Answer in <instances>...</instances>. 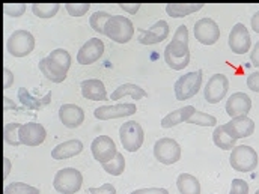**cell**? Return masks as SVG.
Listing matches in <instances>:
<instances>
[{"label":"cell","instance_id":"6da1fadb","mask_svg":"<svg viewBox=\"0 0 259 194\" xmlns=\"http://www.w3.org/2000/svg\"><path fill=\"white\" fill-rule=\"evenodd\" d=\"M69 66H71V55L65 48H56L47 58L39 61L41 74L53 83L64 81Z\"/></svg>","mask_w":259,"mask_h":194},{"label":"cell","instance_id":"7a4b0ae2","mask_svg":"<svg viewBox=\"0 0 259 194\" xmlns=\"http://www.w3.org/2000/svg\"><path fill=\"white\" fill-rule=\"evenodd\" d=\"M104 35L118 44H127L134 36V24L128 17L112 15V18L106 24Z\"/></svg>","mask_w":259,"mask_h":194},{"label":"cell","instance_id":"3957f363","mask_svg":"<svg viewBox=\"0 0 259 194\" xmlns=\"http://www.w3.org/2000/svg\"><path fill=\"white\" fill-rule=\"evenodd\" d=\"M164 61L174 71H181L190 64V48L189 42L172 39L164 48Z\"/></svg>","mask_w":259,"mask_h":194},{"label":"cell","instance_id":"277c9868","mask_svg":"<svg viewBox=\"0 0 259 194\" xmlns=\"http://www.w3.org/2000/svg\"><path fill=\"white\" fill-rule=\"evenodd\" d=\"M229 163L234 170L249 173V172H253L258 166V154L253 148L247 144H240L232 149Z\"/></svg>","mask_w":259,"mask_h":194},{"label":"cell","instance_id":"5b68a950","mask_svg":"<svg viewBox=\"0 0 259 194\" xmlns=\"http://www.w3.org/2000/svg\"><path fill=\"white\" fill-rule=\"evenodd\" d=\"M35 48V38L27 30H15L6 41V50L14 58H26Z\"/></svg>","mask_w":259,"mask_h":194},{"label":"cell","instance_id":"8992f818","mask_svg":"<svg viewBox=\"0 0 259 194\" xmlns=\"http://www.w3.org/2000/svg\"><path fill=\"white\" fill-rule=\"evenodd\" d=\"M83 176L77 169L66 167L56 173L53 179V187L58 193L61 194H74L81 188Z\"/></svg>","mask_w":259,"mask_h":194},{"label":"cell","instance_id":"52a82bcc","mask_svg":"<svg viewBox=\"0 0 259 194\" xmlns=\"http://www.w3.org/2000/svg\"><path fill=\"white\" fill-rule=\"evenodd\" d=\"M202 86V71H192L181 75L175 83V96L178 101H186L193 98Z\"/></svg>","mask_w":259,"mask_h":194},{"label":"cell","instance_id":"ba28073f","mask_svg":"<svg viewBox=\"0 0 259 194\" xmlns=\"http://www.w3.org/2000/svg\"><path fill=\"white\" fill-rule=\"evenodd\" d=\"M154 157L161 164L170 166V164H175L180 161L181 148H180L177 140L169 138V137H163V138L157 140L154 144Z\"/></svg>","mask_w":259,"mask_h":194},{"label":"cell","instance_id":"9c48e42d","mask_svg":"<svg viewBox=\"0 0 259 194\" xmlns=\"http://www.w3.org/2000/svg\"><path fill=\"white\" fill-rule=\"evenodd\" d=\"M119 138L125 151L128 152H137L145 140V132L140 124L136 121H128L121 125L119 128Z\"/></svg>","mask_w":259,"mask_h":194},{"label":"cell","instance_id":"30bf717a","mask_svg":"<svg viewBox=\"0 0 259 194\" xmlns=\"http://www.w3.org/2000/svg\"><path fill=\"white\" fill-rule=\"evenodd\" d=\"M91 151H92L94 158L101 166L107 164L109 161H112L118 155L116 144H115V141L109 135H98V137H95L92 144H91Z\"/></svg>","mask_w":259,"mask_h":194},{"label":"cell","instance_id":"8fae6325","mask_svg":"<svg viewBox=\"0 0 259 194\" xmlns=\"http://www.w3.org/2000/svg\"><path fill=\"white\" fill-rule=\"evenodd\" d=\"M228 89H229V80L226 75L223 74H214L206 86H205V90H203V96L206 100V103L209 104H219L228 93Z\"/></svg>","mask_w":259,"mask_h":194},{"label":"cell","instance_id":"7c38bea8","mask_svg":"<svg viewBox=\"0 0 259 194\" xmlns=\"http://www.w3.org/2000/svg\"><path fill=\"white\" fill-rule=\"evenodd\" d=\"M194 38L203 45H212L220 39V27L211 18H200L194 24Z\"/></svg>","mask_w":259,"mask_h":194},{"label":"cell","instance_id":"4fadbf2b","mask_svg":"<svg viewBox=\"0 0 259 194\" xmlns=\"http://www.w3.org/2000/svg\"><path fill=\"white\" fill-rule=\"evenodd\" d=\"M229 48L235 55H244L252 47V39L247 27L243 23H237L229 33Z\"/></svg>","mask_w":259,"mask_h":194},{"label":"cell","instance_id":"5bb4252c","mask_svg":"<svg viewBox=\"0 0 259 194\" xmlns=\"http://www.w3.org/2000/svg\"><path fill=\"white\" fill-rule=\"evenodd\" d=\"M137 112L136 104L133 103H124L116 106H103L95 109L94 116L100 121H109V119H118V118H127Z\"/></svg>","mask_w":259,"mask_h":194},{"label":"cell","instance_id":"9a60e30c","mask_svg":"<svg viewBox=\"0 0 259 194\" xmlns=\"http://www.w3.org/2000/svg\"><path fill=\"white\" fill-rule=\"evenodd\" d=\"M169 36V24L164 20L157 21L152 27L148 30L139 29V42L143 45H152V44H160Z\"/></svg>","mask_w":259,"mask_h":194},{"label":"cell","instance_id":"2e32d148","mask_svg":"<svg viewBox=\"0 0 259 194\" xmlns=\"http://www.w3.org/2000/svg\"><path fill=\"white\" fill-rule=\"evenodd\" d=\"M104 53V42L100 38H91L77 53V62L80 65H91L97 62Z\"/></svg>","mask_w":259,"mask_h":194},{"label":"cell","instance_id":"e0dca14e","mask_svg":"<svg viewBox=\"0 0 259 194\" xmlns=\"http://www.w3.org/2000/svg\"><path fill=\"white\" fill-rule=\"evenodd\" d=\"M46 128L38 124V122H27V124H23L21 128H20V140H21V144H26V146H39L41 143H44L46 140Z\"/></svg>","mask_w":259,"mask_h":194},{"label":"cell","instance_id":"ac0fdd59","mask_svg":"<svg viewBox=\"0 0 259 194\" xmlns=\"http://www.w3.org/2000/svg\"><path fill=\"white\" fill-rule=\"evenodd\" d=\"M252 109V100L244 92H235L226 103V113L234 119L240 116H247Z\"/></svg>","mask_w":259,"mask_h":194},{"label":"cell","instance_id":"d6986e66","mask_svg":"<svg viewBox=\"0 0 259 194\" xmlns=\"http://www.w3.org/2000/svg\"><path fill=\"white\" fill-rule=\"evenodd\" d=\"M225 129L234 140H238V138L250 137L253 134L255 122L247 116H240V118H234L228 124H225Z\"/></svg>","mask_w":259,"mask_h":194},{"label":"cell","instance_id":"ffe728a7","mask_svg":"<svg viewBox=\"0 0 259 194\" xmlns=\"http://www.w3.org/2000/svg\"><path fill=\"white\" fill-rule=\"evenodd\" d=\"M59 119L66 128H78L84 122V112L75 104H64L59 109Z\"/></svg>","mask_w":259,"mask_h":194},{"label":"cell","instance_id":"44dd1931","mask_svg":"<svg viewBox=\"0 0 259 194\" xmlns=\"http://www.w3.org/2000/svg\"><path fill=\"white\" fill-rule=\"evenodd\" d=\"M81 95L86 100L91 101H106L107 100V90L104 87V83L98 78H89L81 81Z\"/></svg>","mask_w":259,"mask_h":194},{"label":"cell","instance_id":"7402d4cb","mask_svg":"<svg viewBox=\"0 0 259 194\" xmlns=\"http://www.w3.org/2000/svg\"><path fill=\"white\" fill-rule=\"evenodd\" d=\"M81 151H83V143L78 138H72V140H66L64 143L58 144L52 151V157L53 160L61 161V160H68L81 154Z\"/></svg>","mask_w":259,"mask_h":194},{"label":"cell","instance_id":"603a6c76","mask_svg":"<svg viewBox=\"0 0 259 194\" xmlns=\"http://www.w3.org/2000/svg\"><path fill=\"white\" fill-rule=\"evenodd\" d=\"M196 112L193 106H187V107H183V109H178L169 115H166L163 119H161V127L163 128H172V127H177L183 122H189V119L193 116V113Z\"/></svg>","mask_w":259,"mask_h":194},{"label":"cell","instance_id":"cb8c5ba5","mask_svg":"<svg viewBox=\"0 0 259 194\" xmlns=\"http://www.w3.org/2000/svg\"><path fill=\"white\" fill-rule=\"evenodd\" d=\"M148 93L145 92V89H142L140 86L137 84H133V83H125V84H121L119 87H116L112 95H110V100L112 101H118V100H122L124 96H131V100H142L145 98Z\"/></svg>","mask_w":259,"mask_h":194},{"label":"cell","instance_id":"d4e9b609","mask_svg":"<svg viewBox=\"0 0 259 194\" xmlns=\"http://www.w3.org/2000/svg\"><path fill=\"white\" fill-rule=\"evenodd\" d=\"M18 100H20V103L24 106V107H27L29 110H39V109H42V107H46L49 103H50V100H52V92H49L44 98H35V96H32L30 95V92L26 89V87H20L18 89Z\"/></svg>","mask_w":259,"mask_h":194},{"label":"cell","instance_id":"484cf974","mask_svg":"<svg viewBox=\"0 0 259 194\" xmlns=\"http://www.w3.org/2000/svg\"><path fill=\"white\" fill-rule=\"evenodd\" d=\"M203 8V3H167L166 12L169 17L181 18L186 15H190L193 12H197Z\"/></svg>","mask_w":259,"mask_h":194},{"label":"cell","instance_id":"4316f807","mask_svg":"<svg viewBox=\"0 0 259 194\" xmlns=\"http://www.w3.org/2000/svg\"><path fill=\"white\" fill-rule=\"evenodd\" d=\"M177 187L181 194H200V182L190 173H181L177 179Z\"/></svg>","mask_w":259,"mask_h":194},{"label":"cell","instance_id":"83f0119b","mask_svg":"<svg viewBox=\"0 0 259 194\" xmlns=\"http://www.w3.org/2000/svg\"><path fill=\"white\" fill-rule=\"evenodd\" d=\"M212 140H214L215 146L223 149V151H232L235 148V141H237L228 134V131L225 129V125H220V127L214 129Z\"/></svg>","mask_w":259,"mask_h":194},{"label":"cell","instance_id":"f1b7e54d","mask_svg":"<svg viewBox=\"0 0 259 194\" xmlns=\"http://www.w3.org/2000/svg\"><path fill=\"white\" fill-rule=\"evenodd\" d=\"M61 9L59 3H33L32 11L38 18H53Z\"/></svg>","mask_w":259,"mask_h":194},{"label":"cell","instance_id":"f546056e","mask_svg":"<svg viewBox=\"0 0 259 194\" xmlns=\"http://www.w3.org/2000/svg\"><path fill=\"white\" fill-rule=\"evenodd\" d=\"M23 124H17V122H11V124H6L3 127V140L11 144V146H18L21 144V140H20V128H21Z\"/></svg>","mask_w":259,"mask_h":194},{"label":"cell","instance_id":"4dcf8cb0","mask_svg":"<svg viewBox=\"0 0 259 194\" xmlns=\"http://www.w3.org/2000/svg\"><path fill=\"white\" fill-rule=\"evenodd\" d=\"M103 169H104V172H107L112 176H121L124 173V170H125V158H124V155L121 152H118V155L112 161H109L107 164H103Z\"/></svg>","mask_w":259,"mask_h":194},{"label":"cell","instance_id":"1f68e13d","mask_svg":"<svg viewBox=\"0 0 259 194\" xmlns=\"http://www.w3.org/2000/svg\"><path fill=\"white\" fill-rule=\"evenodd\" d=\"M110 18H112V15H109L107 12H104V11H97V12H94V14L91 15L89 23H91V27H92L95 32H98L100 35H104L106 24H107V21H109Z\"/></svg>","mask_w":259,"mask_h":194},{"label":"cell","instance_id":"d6a6232c","mask_svg":"<svg viewBox=\"0 0 259 194\" xmlns=\"http://www.w3.org/2000/svg\"><path fill=\"white\" fill-rule=\"evenodd\" d=\"M3 194H39V190L24 182H11L5 187Z\"/></svg>","mask_w":259,"mask_h":194},{"label":"cell","instance_id":"836d02e7","mask_svg":"<svg viewBox=\"0 0 259 194\" xmlns=\"http://www.w3.org/2000/svg\"><path fill=\"white\" fill-rule=\"evenodd\" d=\"M189 124L193 125H200V127H214L217 124V119L212 115L203 113V112H194L193 116L189 119Z\"/></svg>","mask_w":259,"mask_h":194},{"label":"cell","instance_id":"e575fe53","mask_svg":"<svg viewBox=\"0 0 259 194\" xmlns=\"http://www.w3.org/2000/svg\"><path fill=\"white\" fill-rule=\"evenodd\" d=\"M91 5L89 3H66L65 9L71 17H83L89 11Z\"/></svg>","mask_w":259,"mask_h":194},{"label":"cell","instance_id":"d590c367","mask_svg":"<svg viewBox=\"0 0 259 194\" xmlns=\"http://www.w3.org/2000/svg\"><path fill=\"white\" fill-rule=\"evenodd\" d=\"M3 12L9 17H21L26 11L24 3H6L3 5Z\"/></svg>","mask_w":259,"mask_h":194},{"label":"cell","instance_id":"8d00e7d4","mask_svg":"<svg viewBox=\"0 0 259 194\" xmlns=\"http://www.w3.org/2000/svg\"><path fill=\"white\" fill-rule=\"evenodd\" d=\"M229 194H249V184L244 179H234Z\"/></svg>","mask_w":259,"mask_h":194},{"label":"cell","instance_id":"74e56055","mask_svg":"<svg viewBox=\"0 0 259 194\" xmlns=\"http://www.w3.org/2000/svg\"><path fill=\"white\" fill-rule=\"evenodd\" d=\"M91 194H116V188L112 184H103L101 187H92L89 188Z\"/></svg>","mask_w":259,"mask_h":194},{"label":"cell","instance_id":"f35d334b","mask_svg":"<svg viewBox=\"0 0 259 194\" xmlns=\"http://www.w3.org/2000/svg\"><path fill=\"white\" fill-rule=\"evenodd\" d=\"M247 87L253 92H259V71L252 72L247 77Z\"/></svg>","mask_w":259,"mask_h":194},{"label":"cell","instance_id":"ab89813d","mask_svg":"<svg viewBox=\"0 0 259 194\" xmlns=\"http://www.w3.org/2000/svg\"><path fill=\"white\" fill-rule=\"evenodd\" d=\"M174 39H178V41H184V42H189V29L183 24V26H178L175 35H174Z\"/></svg>","mask_w":259,"mask_h":194},{"label":"cell","instance_id":"60d3db41","mask_svg":"<svg viewBox=\"0 0 259 194\" xmlns=\"http://www.w3.org/2000/svg\"><path fill=\"white\" fill-rule=\"evenodd\" d=\"M12 81H14V74L8 68H3V89H9L12 86Z\"/></svg>","mask_w":259,"mask_h":194},{"label":"cell","instance_id":"b9f144b4","mask_svg":"<svg viewBox=\"0 0 259 194\" xmlns=\"http://www.w3.org/2000/svg\"><path fill=\"white\" fill-rule=\"evenodd\" d=\"M131 194H169L166 188H140Z\"/></svg>","mask_w":259,"mask_h":194},{"label":"cell","instance_id":"7bdbcfd3","mask_svg":"<svg viewBox=\"0 0 259 194\" xmlns=\"http://www.w3.org/2000/svg\"><path fill=\"white\" fill-rule=\"evenodd\" d=\"M119 8L128 14H136L140 9V3H119Z\"/></svg>","mask_w":259,"mask_h":194},{"label":"cell","instance_id":"ee69618b","mask_svg":"<svg viewBox=\"0 0 259 194\" xmlns=\"http://www.w3.org/2000/svg\"><path fill=\"white\" fill-rule=\"evenodd\" d=\"M250 61L255 66H259V41L255 44V47L250 53Z\"/></svg>","mask_w":259,"mask_h":194},{"label":"cell","instance_id":"f6af8a7d","mask_svg":"<svg viewBox=\"0 0 259 194\" xmlns=\"http://www.w3.org/2000/svg\"><path fill=\"white\" fill-rule=\"evenodd\" d=\"M8 109H14V110H17V106L8 98V96H3V112H6Z\"/></svg>","mask_w":259,"mask_h":194},{"label":"cell","instance_id":"bcb514c9","mask_svg":"<svg viewBox=\"0 0 259 194\" xmlns=\"http://www.w3.org/2000/svg\"><path fill=\"white\" fill-rule=\"evenodd\" d=\"M250 24H252V29H253V32H256L259 33V11L252 17V20H250Z\"/></svg>","mask_w":259,"mask_h":194},{"label":"cell","instance_id":"7dc6e473","mask_svg":"<svg viewBox=\"0 0 259 194\" xmlns=\"http://www.w3.org/2000/svg\"><path fill=\"white\" fill-rule=\"evenodd\" d=\"M3 179H6L8 178V175H9V172H11V163H9V160L8 158H3Z\"/></svg>","mask_w":259,"mask_h":194},{"label":"cell","instance_id":"c3c4849f","mask_svg":"<svg viewBox=\"0 0 259 194\" xmlns=\"http://www.w3.org/2000/svg\"><path fill=\"white\" fill-rule=\"evenodd\" d=\"M255 194H259V190H258V191H256V193H255Z\"/></svg>","mask_w":259,"mask_h":194}]
</instances>
